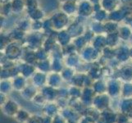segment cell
<instances>
[{"label":"cell","instance_id":"11","mask_svg":"<svg viewBox=\"0 0 132 123\" xmlns=\"http://www.w3.org/2000/svg\"><path fill=\"white\" fill-rule=\"evenodd\" d=\"M59 2H60L61 3H64V2H67V1H71V0H58Z\"/></svg>","mask_w":132,"mask_h":123},{"label":"cell","instance_id":"1","mask_svg":"<svg viewBox=\"0 0 132 123\" xmlns=\"http://www.w3.org/2000/svg\"><path fill=\"white\" fill-rule=\"evenodd\" d=\"M69 18L70 16H68L65 12L60 10L58 12H56L49 19L51 21L53 30L55 31H60L67 29L68 26L70 25Z\"/></svg>","mask_w":132,"mask_h":123},{"label":"cell","instance_id":"7","mask_svg":"<svg viewBox=\"0 0 132 123\" xmlns=\"http://www.w3.org/2000/svg\"><path fill=\"white\" fill-rule=\"evenodd\" d=\"M11 4L13 14H21L26 8L25 0H12Z\"/></svg>","mask_w":132,"mask_h":123},{"label":"cell","instance_id":"3","mask_svg":"<svg viewBox=\"0 0 132 123\" xmlns=\"http://www.w3.org/2000/svg\"><path fill=\"white\" fill-rule=\"evenodd\" d=\"M62 7H60V10L65 12L68 16H74L77 14L78 11V0H71L61 3Z\"/></svg>","mask_w":132,"mask_h":123},{"label":"cell","instance_id":"2","mask_svg":"<svg viewBox=\"0 0 132 123\" xmlns=\"http://www.w3.org/2000/svg\"><path fill=\"white\" fill-rule=\"evenodd\" d=\"M94 12V4L89 0H80L78 1V11L77 15L82 18L92 17Z\"/></svg>","mask_w":132,"mask_h":123},{"label":"cell","instance_id":"4","mask_svg":"<svg viewBox=\"0 0 132 123\" xmlns=\"http://www.w3.org/2000/svg\"><path fill=\"white\" fill-rule=\"evenodd\" d=\"M117 33L122 41H129L132 36V28L127 23L125 25H120Z\"/></svg>","mask_w":132,"mask_h":123},{"label":"cell","instance_id":"10","mask_svg":"<svg viewBox=\"0 0 132 123\" xmlns=\"http://www.w3.org/2000/svg\"><path fill=\"white\" fill-rule=\"evenodd\" d=\"M12 0H1V3H6L8 2H11Z\"/></svg>","mask_w":132,"mask_h":123},{"label":"cell","instance_id":"8","mask_svg":"<svg viewBox=\"0 0 132 123\" xmlns=\"http://www.w3.org/2000/svg\"><path fill=\"white\" fill-rule=\"evenodd\" d=\"M12 14H13V11H12L11 2H8L6 3H2V6H1V15H2V17L7 18Z\"/></svg>","mask_w":132,"mask_h":123},{"label":"cell","instance_id":"5","mask_svg":"<svg viewBox=\"0 0 132 123\" xmlns=\"http://www.w3.org/2000/svg\"><path fill=\"white\" fill-rule=\"evenodd\" d=\"M26 12L27 17L30 21H43L45 19L44 12L40 7L35 8L30 11H26Z\"/></svg>","mask_w":132,"mask_h":123},{"label":"cell","instance_id":"9","mask_svg":"<svg viewBox=\"0 0 132 123\" xmlns=\"http://www.w3.org/2000/svg\"><path fill=\"white\" fill-rule=\"evenodd\" d=\"M25 3H26V11H30L35 8L40 7L39 0H25Z\"/></svg>","mask_w":132,"mask_h":123},{"label":"cell","instance_id":"6","mask_svg":"<svg viewBox=\"0 0 132 123\" xmlns=\"http://www.w3.org/2000/svg\"><path fill=\"white\" fill-rule=\"evenodd\" d=\"M100 4L104 10L108 13L113 12L120 7L119 0H101Z\"/></svg>","mask_w":132,"mask_h":123}]
</instances>
